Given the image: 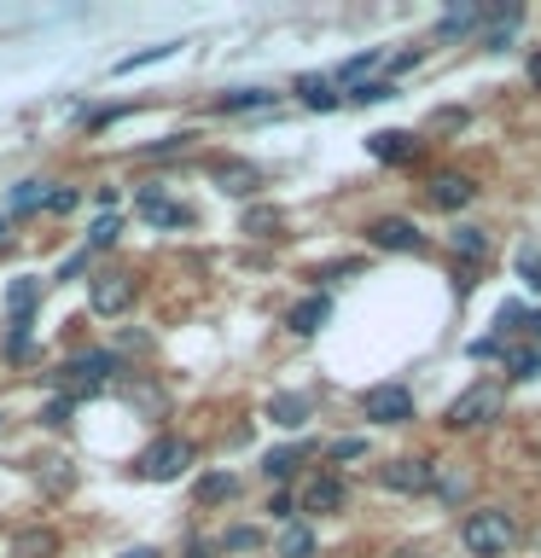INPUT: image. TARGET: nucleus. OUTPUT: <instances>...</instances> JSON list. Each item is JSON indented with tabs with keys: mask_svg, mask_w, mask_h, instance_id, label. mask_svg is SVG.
Here are the masks:
<instances>
[{
	"mask_svg": "<svg viewBox=\"0 0 541 558\" xmlns=\"http://www.w3.org/2000/svg\"><path fill=\"white\" fill-rule=\"evenodd\" d=\"M460 547L471 558H506L518 547V518L506 506H478L466 523H460Z\"/></svg>",
	"mask_w": 541,
	"mask_h": 558,
	"instance_id": "f257e3e1",
	"label": "nucleus"
},
{
	"mask_svg": "<svg viewBox=\"0 0 541 558\" xmlns=\"http://www.w3.org/2000/svg\"><path fill=\"white\" fill-rule=\"evenodd\" d=\"M192 460H199V448H192L187 436H157V442L134 460V477L140 483H175Z\"/></svg>",
	"mask_w": 541,
	"mask_h": 558,
	"instance_id": "f03ea898",
	"label": "nucleus"
},
{
	"mask_svg": "<svg viewBox=\"0 0 541 558\" xmlns=\"http://www.w3.org/2000/svg\"><path fill=\"white\" fill-rule=\"evenodd\" d=\"M501 408H506L501 384H471V390H460L448 401V430H483L501 418Z\"/></svg>",
	"mask_w": 541,
	"mask_h": 558,
	"instance_id": "7ed1b4c3",
	"label": "nucleus"
},
{
	"mask_svg": "<svg viewBox=\"0 0 541 558\" xmlns=\"http://www.w3.org/2000/svg\"><path fill=\"white\" fill-rule=\"evenodd\" d=\"M111 378H117V355H111V349H82V355L64 361V384H70L76 396L111 390Z\"/></svg>",
	"mask_w": 541,
	"mask_h": 558,
	"instance_id": "20e7f679",
	"label": "nucleus"
},
{
	"mask_svg": "<svg viewBox=\"0 0 541 558\" xmlns=\"http://www.w3.org/2000/svg\"><path fill=\"white\" fill-rule=\"evenodd\" d=\"M361 413L373 418V425H408L413 418V390L408 384H373V390L361 396Z\"/></svg>",
	"mask_w": 541,
	"mask_h": 558,
	"instance_id": "39448f33",
	"label": "nucleus"
},
{
	"mask_svg": "<svg viewBox=\"0 0 541 558\" xmlns=\"http://www.w3.org/2000/svg\"><path fill=\"white\" fill-rule=\"evenodd\" d=\"M87 303H94V314H129L134 308V274H94L87 279Z\"/></svg>",
	"mask_w": 541,
	"mask_h": 558,
	"instance_id": "423d86ee",
	"label": "nucleus"
},
{
	"mask_svg": "<svg viewBox=\"0 0 541 558\" xmlns=\"http://www.w3.org/2000/svg\"><path fill=\"white\" fill-rule=\"evenodd\" d=\"M431 477H436V465L431 460H413V453H408V460H390V465L378 471V483L396 488V495H425Z\"/></svg>",
	"mask_w": 541,
	"mask_h": 558,
	"instance_id": "0eeeda50",
	"label": "nucleus"
},
{
	"mask_svg": "<svg viewBox=\"0 0 541 558\" xmlns=\"http://www.w3.org/2000/svg\"><path fill=\"white\" fill-rule=\"evenodd\" d=\"M425 198L436 209H466L471 198H478V186H471V174H460V169H436L431 186H425Z\"/></svg>",
	"mask_w": 541,
	"mask_h": 558,
	"instance_id": "6e6552de",
	"label": "nucleus"
},
{
	"mask_svg": "<svg viewBox=\"0 0 541 558\" xmlns=\"http://www.w3.org/2000/svg\"><path fill=\"white\" fill-rule=\"evenodd\" d=\"M366 244H378V251H419V227L408 216H378L373 227H366Z\"/></svg>",
	"mask_w": 541,
	"mask_h": 558,
	"instance_id": "1a4fd4ad",
	"label": "nucleus"
},
{
	"mask_svg": "<svg viewBox=\"0 0 541 558\" xmlns=\"http://www.w3.org/2000/svg\"><path fill=\"white\" fill-rule=\"evenodd\" d=\"M209 174H216V186L227 192V198H256V186H262V169L256 163H239V157H221Z\"/></svg>",
	"mask_w": 541,
	"mask_h": 558,
	"instance_id": "9d476101",
	"label": "nucleus"
},
{
	"mask_svg": "<svg viewBox=\"0 0 541 558\" xmlns=\"http://www.w3.org/2000/svg\"><path fill=\"white\" fill-rule=\"evenodd\" d=\"M140 216H146L152 227H192V209L175 204L164 186H146V192H140Z\"/></svg>",
	"mask_w": 541,
	"mask_h": 558,
	"instance_id": "9b49d317",
	"label": "nucleus"
},
{
	"mask_svg": "<svg viewBox=\"0 0 541 558\" xmlns=\"http://www.w3.org/2000/svg\"><path fill=\"white\" fill-rule=\"evenodd\" d=\"M344 500H349V488H344L338 477H309V483H303V512H309V518L344 512Z\"/></svg>",
	"mask_w": 541,
	"mask_h": 558,
	"instance_id": "f8f14e48",
	"label": "nucleus"
},
{
	"mask_svg": "<svg viewBox=\"0 0 541 558\" xmlns=\"http://www.w3.org/2000/svg\"><path fill=\"white\" fill-rule=\"evenodd\" d=\"M366 151H373L378 163H408V157L419 151V140L408 129H378L373 140H366Z\"/></svg>",
	"mask_w": 541,
	"mask_h": 558,
	"instance_id": "ddd939ff",
	"label": "nucleus"
},
{
	"mask_svg": "<svg viewBox=\"0 0 541 558\" xmlns=\"http://www.w3.org/2000/svg\"><path fill=\"white\" fill-rule=\"evenodd\" d=\"M297 99H303L309 111H338V105H344V94H338V82H332V76H303V82H297Z\"/></svg>",
	"mask_w": 541,
	"mask_h": 558,
	"instance_id": "4468645a",
	"label": "nucleus"
},
{
	"mask_svg": "<svg viewBox=\"0 0 541 558\" xmlns=\"http://www.w3.org/2000/svg\"><path fill=\"white\" fill-rule=\"evenodd\" d=\"M326 314H332V303H326V296H303V303H297V308L286 314V326L297 331V338H314V331L326 326Z\"/></svg>",
	"mask_w": 541,
	"mask_h": 558,
	"instance_id": "2eb2a0df",
	"label": "nucleus"
},
{
	"mask_svg": "<svg viewBox=\"0 0 541 558\" xmlns=\"http://www.w3.org/2000/svg\"><path fill=\"white\" fill-rule=\"evenodd\" d=\"M268 418H274V425H286V430H303V425H309V396L279 390V396L268 401Z\"/></svg>",
	"mask_w": 541,
	"mask_h": 558,
	"instance_id": "dca6fc26",
	"label": "nucleus"
},
{
	"mask_svg": "<svg viewBox=\"0 0 541 558\" xmlns=\"http://www.w3.org/2000/svg\"><path fill=\"white\" fill-rule=\"evenodd\" d=\"M52 198V181H17L7 192V204H12V216H35V209H47Z\"/></svg>",
	"mask_w": 541,
	"mask_h": 558,
	"instance_id": "f3484780",
	"label": "nucleus"
},
{
	"mask_svg": "<svg viewBox=\"0 0 541 558\" xmlns=\"http://www.w3.org/2000/svg\"><path fill=\"white\" fill-rule=\"evenodd\" d=\"M12 558H59V535L52 530H17L12 535Z\"/></svg>",
	"mask_w": 541,
	"mask_h": 558,
	"instance_id": "a211bd4d",
	"label": "nucleus"
},
{
	"mask_svg": "<svg viewBox=\"0 0 541 558\" xmlns=\"http://www.w3.org/2000/svg\"><path fill=\"white\" fill-rule=\"evenodd\" d=\"M268 105H274L268 87H227L216 99V111H268Z\"/></svg>",
	"mask_w": 541,
	"mask_h": 558,
	"instance_id": "6ab92c4d",
	"label": "nucleus"
},
{
	"mask_svg": "<svg viewBox=\"0 0 541 558\" xmlns=\"http://www.w3.org/2000/svg\"><path fill=\"white\" fill-rule=\"evenodd\" d=\"M175 52H181V41L140 47V52H129V59H117V76H134V70H146V64H164V59H175Z\"/></svg>",
	"mask_w": 541,
	"mask_h": 558,
	"instance_id": "aec40b11",
	"label": "nucleus"
},
{
	"mask_svg": "<svg viewBox=\"0 0 541 558\" xmlns=\"http://www.w3.org/2000/svg\"><path fill=\"white\" fill-rule=\"evenodd\" d=\"M233 495H239L233 471H209V477L199 483V506H221V500H233Z\"/></svg>",
	"mask_w": 541,
	"mask_h": 558,
	"instance_id": "412c9836",
	"label": "nucleus"
},
{
	"mask_svg": "<svg viewBox=\"0 0 541 558\" xmlns=\"http://www.w3.org/2000/svg\"><path fill=\"white\" fill-rule=\"evenodd\" d=\"M274 553H279V558H309V553H314V535L303 530V523H286V530H279V541H274Z\"/></svg>",
	"mask_w": 541,
	"mask_h": 558,
	"instance_id": "4be33fe9",
	"label": "nucleus"
},
{
	"mask_svg": "<svg viewBox=\"0 0 541 558\" xmlns=\"http://www.w3.org/2000/svg\"><path fill=\"white\" fill-rule=\"evenodd\" d=\"M35 296H41V279H12V291H7V308H12V320H29Z\"/></svg>",
	"mask_w": 541,
	"mask_h": 558,
	"instance_id": "5701e85b",
	"label": "nucleus"
},
{
	"mask_svg": "<svg viewBox=\"0 0 541 558\" xmlns=\"http://www.w3.org/2000/svg\"><path fill=\"white\" fill-rule=\"evenodd\" d=\"M431 488H436V495H443L448 506H460V500L471 495V477H466L460 465H454V471H436V477H431Z\"/></svg>",
	"mask_w": 541,
	"mask_h": 558,
	"instance_id": "b1692460",
	"label": "nucleus"
},
{
	"mask_svg": "<svg viewBox=\"0 0 541 558\" xmlns=\"http://www.w3.org/2000/svg\"><path fill=\"white\" fill-rule=\"evenodd\" d=\"M303 453H309L303 442H297V448H274V453H268V460H262V471H268V477H274V483H286V477H291V471H297V465H303Z\"/></svg>",
	"mask_w": 541,
	"mask_h": 558,
	"instance_id": "393cba45",
	"label": "nucleus"
},
{
	"mask_svg": "<svg viewBox=\"0 0 541 558\" xmlns=\"http://www.w3.org/2000/svg\"><path fill=\"white\" fill-rule=\"evenodd\" d=\"M221 553H262V530H256V523H233V530H227L221 535Z\"/></svg>",
	"mask_w": 541,
	"mask_h": 558,
	"instance_id": "a878e982",
	"label": "nucleus"
},
{
	"mask_svg": "<svg viewBox=\"0 0 541 558\" xmlns=\"http://www.w3.org/2000/svg\"><path fill=\"white\" fill-rule=\"evenodd\" d=\"M478 24H483V7H454V12L443 17V24H436V35L448 41V35H471Z\"/></svg>",
	"mask_w": 541,
	"mask_h": 558,
	"instance_id": "bb28decb",
	"label": "nucleus"
},
{
	"mask_svg": "<svg viewBox=\"0 0 541 558\" xmlns=\"http://www.w3.org/2000/svg\"><path fill=\"white\" fill-rule=\"evenodd\" d=\"M506 373L513 378H541V349H506Z\"/></svg>",
	"mask_w": 541,
	"mask_h": 558,
	"instance_id": "cd10ccee",
	"label": "nucleus"
},
{
	"mask_svg": "<svg viewBox=\"0 0 541 558\" xmlns=\"http://www.w3.org/2000/svg\"><path fill=\"white\" fill-rule=\"evenodd\" d=\"M524 24V12H495V17H489V35H483V47L489 52H495V47H506V35H513Z\"/></svg>",
	"mask_w": 541,
	"mask_h": 558,
	"instance_id": "c85d7f7f",
	"label": "nucleus"
},
{
	"mask_svg": "<svg viewBox=\"0 0 541 558\" xmlns=\"http://www.w3.org/2000/svg\"><path fill=\"white\" fill-rule=\"evenodd\" d=\"M454 251H460L466 262H483V256H489V239H483V227H460V233H454Z\"/></svg>",
	"mask_w": 541,
	"mask_h": 558,
	"instance_id": "c756f323",
	"label": "nucleus"
},
{
	"mask_svg": "<svg viewBox=\"0 0 541 558\" xmlns=\"http://www.w3.org/2000/svg\"><path fill=\"white\" fill-rule=\"evenodd\" d=\"M117 233H122V221H117V216H99L94 227H87V251H105V244H117Z\"/></svg>",
	"mask_w": 541,
	"mask_h": 558,
	"instance_id": "7c9ffc66",
	"label": "nucleus"
},
{
	"mask_svg": "<svg viewBox=\"0 0 541 558\" xmlns=\"http://www.w3.org/2000/svg\"><path fill=\"white\" fill-rule=\"evenodd\" d=\"M70 483H76L70 460H47V471H41V488H47V495H59V488H70Z\"/></svg>",
	"mask_w": 541,
	"mask_h": 558,
	"instance_id": "2f4dec72",
	"label": "nucleus"
},
{
	"mask_svg": "<svg viewBox=\"0 0 541 558\" xmlns=\"http://www.w3.org/2000/svg\"><path fill=\"white\" fill-rule=\"evenodd\" d=\"M244 233L274 239V233H279V209H251V216H244Z\"/></svg>",
	"mask_w": 541,
	"mask_h": 558,
	"instance_id": "473e14b6",
	"label": "nucleus"
},
{
	"mask_svg": "<svg viewBox=\"0 0 541 558\" xmlns=\"http://www.w3.org/2000/svg\"><path fill=\"white\" fill-rule=\"evenodd\" d=\"M70 413H76V396H59V401H47V408H41V425L59 430V425H70Z\"/></svg>",
	"mask_w": 541,
	"mask_h": 558,
	"instance_id": "72a5a7b5",
	"label": "nucleus"
},
{
	"mask_svg": "<svg viewBox=\"0 0 541 558\" xmlns=\"http://www.w3.org/2000/svg\"><path fill=\"white\" fill-rule=\"evenodd\" d=\"M390 94H396L390 82H356V87H349V99H356V105H378V99H390Z\"/></svg>",
	"mask_w": 541,
	"mask_h": 558,
	"instance_id": "f704fd0d",
	"label": "nucleus"
},
{
	"mask_svg": "<svg viewBox=\"0 0 541 558\" xmlns=\"http://www.w3.org/2000/svg\"><path fill=\"white\" fill-rule=\"evenodd\" d=\"M518 279H524L530 291H541V251H524V256H518Z\"/></svg>",
	"mask_w": 541,
	"mask_h": 558,
	"instance_id": "c9c22d12",
	"label": "nucleus"
},
{
	"mask_svg": "<svg viewBox=\"0 0 541 558\" xmlns=\"http://www.w3.org/2000/svg\"><path fill=\"white\" fill-rule=\"evenodd\" d=\"M24 355H29V320H17L7 338V361H24Z\"/></svg>",
	"mask_w": 541,
	"mask_h": 558,
	"instance_id": "e433bc0d",
	"label": "nucleus"
},
{
	"mask_svg": "<svg viewBox=\"0 0 541 558\" xmlns=\"http://www.w3.org/2000/svg\"><path fill=\"white\" fill-rule=\"evenodd\" d=\"M47 209H52V216H70V209H76V192H70V186H52Z\"/></svg>",
	"mask_w": 541,
	"mask_h": 558,
	"instance_id": "4c0bfd02",
	"label": "nucleus"
},
{
	"mask_svg": "<svg viewBox=\"0 0 541 558\" xmlns=\"http://www.w3.org/2000/svg\"><path fill=\"white\" fill-rule=\"evenodd\" d=\"M361 453H366L361 436H344V442H332V460H361Z\"/></svg>",
	"mask_w": 541,
	"mask_h": 558,
	"instance_id": "58836bf2",
	"label": "nucleus"
},
{
	"mask_svg": "<svg viewBox=\"0 0 541 558\" xmlns=\"http://www.w3.org/2000/svg\"><path fill=\"white\" fill-rule=\"evenodd\" d=\"M87 256H94V251H76V256H70V262H59V279H70V274H82V268H87Z\"/></svg>",
	"mask_w": 541,
	"mask_h": 558,
	"instance_id": "ea45409f",
	"label": "nucleus"
},
{
	"mask_svg": "<svg viewBox=\"0 0 541 558\" xmlns=\"http://www.w3.org/2000/svg\"><path fill=\"white\" fill-rule=\"evenodd\" d=\"M122 558H157V547H129V553H122Z\"/></svg>",
	"mask_w": 541,
	"mask_h": 558,
	"instance_id": "a19ab883",
	"label": "nucleus"
},
{
	"mask_svg": "<svg viewBox=\"0 0 541 558\" xmlns=\"http://www.w3.org/2000/svg\"><path fill=\"white\" fill-rule=\"evenodd\" d=\"M530 82L541 87V52H536V59H530Z\"/></svg>",
	"mask_w": 541,
	"mask_h": 558,
	"instance_id": "79ce46f5",
	"label": "nucleus"
},
{
	"mask_svg": "<svg viewBox=\"0 0 541 558\" xmlns=\"http://www.w3.org/2000/svg\"><path fill=\"white\" fill-rule=\"evenodd\" d=\"M187 558H204V547H187Z\"/></svg>",
	"mask_w": 541,
	"mask_h": 558,
	"instance_id": "37998d69",
	"label": "nucleus"
},
{
	"mask_svg": "<svg viewBox=\"0 0 541 558\" xmlns=\"http://www.w3.org/2000/svg\"><path fill=\"white\" fill-rule=\"evenodd\" d=\"M0 239H7V216H0Z\"/></svg>",
	"mask_w": 541,
	"mask_h": 558,
	"instance_id": "c03bdc74",
	"label": "nucleus"
}]
</instances>
